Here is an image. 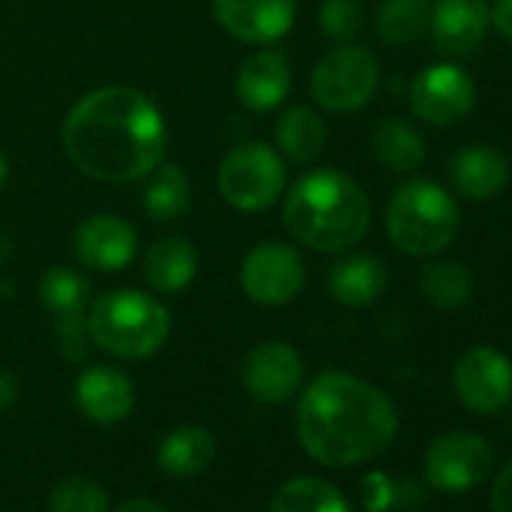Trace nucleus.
I'll return each instance as SVG.
<instances>
[{
	"label": "nucleus",
	"mask_w": 512,
	"mask_h": 512,
	"mask_svg": "<svg viewBox=\"0 0 512 512\" xmlns=\"http://www.w3.org/2000/svg\"><path fill=\"white\" fill-rule=\"evenodd\" d=\"M287 232L320 253H341L371 229V199L356 178L341 169L305 172L284 196Z\"/></svg>",
	"instance_id": "obj_3"
},
{
	"label": "nucleus",
	"mask_w": 512,
	"mask_h": 512,
	"mask_svg": "<svg viewBox=\"0 0 512 512\" xmlns=\"http://www.w3.org/2000/svg\"><path fill=\"white\" fill-rule=\"evenodd\" d=\"M40 302L55 317L85 314L91 305V284L73 266H55L40 278Z\"/></svg>",
	"instance_id": "obj_28"
},
{
	"label": "nucleus",
	"mask_w": 512,
	"mask_h": 512,
	"mask_svg": "<svg viewBox=\"0 0 512 512\" xmlns=\"http://www.w3.org/2000/svg\"><path fill=\"white\" fill-rule=\"evenodd\" d=\"M145 181L142 208L157 223H172L190 211V181L181 166L160 163Z\"/></svg>",
	"instance_id": "obj_25"
},
{
	"label": "nucleus",
	"mask_w": 512,
	"mask_h": 512,
	"mask_svg": "<svg viewBox=\"0 0 512 512\" xmlns=\"http://www.w3.org/2000/svg\"><path fill=\"white\" fill-rule=\"evenodd\" d=\"M115 512H172V509H166V506H160V503H154L148 497H133L127 503H121Z\"/></svg>",
	"instance_id": "obj_36"
},
{
	"label": "nucleus",
	"mask_w": 512,
	"mask_h": 512,
	"mask_svg": "<svg viewBox=\"0 0 512 512\" xmlns=\"http://www.w3.org/2000/svg\"><path fill=\"white\" fill-rule=\"evenodd\" d=\"M214 19L247 46H269L290 34L296 0H214Z\"/></svg>",
	"instance_id": "obj_14"
},
{
	"label": "nucleus",
	"mask_w": 512,
	"mask_h": 512,
	"mask_svg": "<svg viewBox=\"0 0 512 512\" xmlns=\"http://www.w3.org/2000/svg\"><path fill=\"white\" fill-rule=\"evenodd\" d=\"M296 425L314 461L353 467L389 449L398 434V410L374 383L350 371H323L305 389Z\"/></svg>",
	"instance_id": "obj_2"
},
{
	"label": "nucleus",
	"mask_w": 512,
	"mask_h": 512,
	"mask_svg": "<svg viewBox=\"0 0 512 512\" xmlns=\"http://www.w3.org/2000/svg\"><path fill=\"white\" fill-rule=\"evenodd\" d=\"M491 509L494 512H512V461L494 476V485H491Z\"/></svg>",
	"instance_id": "obj_33"
},
{
	"label": "nucleus",
	"mask_w": 512,
	"mask_h": 512,
	"mask_svg": "<svg viewBox=\"0 0 512 512\" xmlns=\"http://www.w3.org/2000/svg\"><path fill=\"white\" fill-rule=\"evenodd\" d=\"M371 151L386 169H392L398 175H413L425 163V154H428L422 133L404 118L377 121V127L371 133Z\"/></svg>",
	"instance_id": "obj_21"
},
{
	"label": "nucleus",
	"mask_w": 512,
	"mask_h": 512,
	"mask_svg": "<svg viewBox=\"0 0 512 512\" xmlns=\"http://www.w3.org/2000/svg\"><path fill=\"white\" fill-rule=\"evenodd\" d=\"M58 344L64 359L70 362H85L88 350H91V332H88V320L85 314H73V317H58Z\"/></svg>",
	"instance_id": "obj_31"
},
{
	"label": "nucleus",
	"mask_w": 512,
	"mask_h": 512,
	"mask_svg": "<svg viewBox=\"0 0 512 512\" xmlns=\"http://www.w3.org/2000/svg\"><path fill=\"white\" fill-rule=\"evenodd\" d=\"M7 178H10V160H7V154H4V151H0V190H4Z\"/></svg>",
	"instance_id": "obj_37"
},
{
	"label": "nucleus",
	"mask_w": 512,
	"mask_h": 512,
	"mask_svg": "<svg viewBox=\"0 0 512 512\" xmlns=\"http://www.w3.org/2000/svg\"><path fill=\"white\" fill-rule=\"evenodd\" d=\"M476 106V82L473 76L452 64L440 61L425 67L410 85V112L431 127H452L467 118Z\"/></svg>",
	"instance_id": "obj_10"
},
{
	"label": "nucleus",
	"mask_w": 512,
	"mask_h": 512,
	"mask_svg": "<svg viewBox=\"0 0 512 512\" xmlns=\"http://www.w3.org/2000/svg\"><path fill=\"white\" fill-rule=\"evenodd\" d=\"M139 247L136 229L118 214H91L73 232V253L85 269L121 272L133 263Z\"/></svg>",
	"instance_id": "obj_13"
},
{
	"label": "nucleus",
	"mask_w": 512,
	"mask_h": 512,
	"mask_svg": "<svg viewBox=\"0 0 512 512\" xmlns=\"http://www.w3.org/2000/svg\"><path fill=\"white\" fill-rule=\"evenodd\" d=\"M491 28V7L485 0H431L428 34L440 55H473Z\"/></svg>",
	"instance_id": "obj_15"
},
{
	"label": "nucleus",
	"mask_w": 512,
	"mask_h": 512,
	"mask_svg": "<svg viewBox=\"0 0 512 512\" xmlns=\"http://www.w3.org/2000/svg\"><path fill=\"white\" fill-rule=\"evenodd\" d=\"M431 19V0H380L374 28L389 46H410L425 37Z\"/></svg>",
	"instance_id": "obj_26"
},
{
	"label": "nucleus",
	"mask_w": 512,
	"mask_h": 512,
	"mask_svg": "<svg viewBox=\"0 0 512 512\" xmlns=\"http://www.w3.org/2000/svg\"><path fill=\"white\" fill-rule=\"evenodd\" d=\"M365 28V10L359 0H323L320 31L335 43H353Z\"/></svg>",
	"instance_id": "obj_30"
},
{
	"label": "nucleus",
	"mask_w": 512,
	"mask_h": 512,
	"mask_svg": "<svg viewBox=\"0 0 512 512\" xmlns=\"http://www.w3.org/2000/svg\"><path fill=\"white\" fill-rule=\"evenodd\" d=\"M326 136V121L311 106H290L275 127L278 148L296 163H314L326 148Z\"/></svg>",
	"instance_id": "obj_24"
},
{
	"label": "nucleus",
	"mask_w": 512,
	"mask_h": 512,
	"mask_svg": "<svg viewBox=\"0 0 512 512\" xmlns=\"http://www.w3.org/2000/svg\"><path fill=\"white\" fill-rule=\"evenodd\" d=\"M217 190L238 211H266L287 190V166L266 142H241L220 160Z\"/></svg>",
	"instance_id": "obj_6"
},
{
	"label": "nucleus",
	"mask_w": 512,
	"mask_h": 512,
	"mask_svg": "<svg viewBox=\"0 0 512 512\" xmlns=\"http://www.w3.org/2000/svg\"><path fill=\"white\" fill-rule=\"evenodd\" d=\"M461 229V208L455 196L428 178L398 184L386 205L389 241L416 260H431L449 250Z\"/></svg>",
	"instance_id": "obj_4"
},
{
	"label": "nucleus",
	"mask_w": 512,
	"mask_h": 512,
	"mask_svg": "<svg viewBox=\"0 0 512 512\" xmlns=\"http://www.w3.org/2000/svg\"><path fill=\"white\" fill-rule=\"evenodd\" d=\"M106 509H109L106 491L85 476H67L49 494V512H106Z\"/></svg>",
	"instance_id": "obj_29"
},
{
	"label": "nucleus",
	"mask_w": 512,
	"mask_h": 512,
	"mask_svg": "<svg viewBox=\"0 0 512 512\" xmlns=\"http://www.w3.org/2000/svg\"><path fill=\"white\" fill-rule=\"evenodd\" d=\"M293 91V70L284 52H253L238 76H235V97L250 112H272L278 109Z\"/></svg>",
	"instance_id": "obj_17"
},
{
	"label": "nucleus",
	"mask_w": 512,
	"mask_h": 512,
	"mask_svg": "<svg viewBox=\"0 0 512 512\" xmlns=\"http://www.w3.org/2000/svg\"><path fill=\"white\" fill-rule=\"evenodd\" d=\"M196 269H199L196 247L181 235H169V238H160L157 244H151L142 272L154 293L178 296L193 284Z\"/></svg>",
	"instance_id": "obj_20"
},
{
	"label": "nucleus",
	"mask_w": 512,
	"mask_h": 512,
	"mask_svg": "<svg viewBox=\"0 0 512 512\" xmlns=\"http://www.w3.org/2000/svg\"><path fill=\"white\" fill-rule=\"evenodd\" d=\"M305 377V365L296 347L284 341H263L256 344L241 368L244 389L260 404H287Z\"/></svg>",
	"instance_id": "obj_12"
},
{
	"label": "nucleus",
	"mask_w": 512,
	"mask_h": 512,
	"mask_svg": "<svg viewBox=\"0 0 512 512\" xmlns=\"http://www.w3.org/2000/svg\"><path fill=\"white\" fill-rule=\"evenodd\" d=\"M452 386L464 410L494 416L512 401V362L497 347H470L452 368Z\"/></svg>",
	"instance_id": "obj_9"
},
{
	"label": "nucleus",
	"mask_w": 512,
	"mask_h": 512,
	"mask_svg": "<svg viewBox=\"0 0 512 512\" xmlns=\"http://www.w3.org/2000/svg\"><path fill=\"white\" fill-rule=\"evenodd\" d=\"M238 281L250 302L266 305V308H281L302 293L305 263L293 244L263 241L244 256Z\"/></svg>",
	"instance_id": "obj_8"
},
{
	"label": "nucleus",
	"mask_w": 512,
	"mask_h": 512,
	"mask_svg": "<svg viewBox=\"0 0 512 512\" xmlns=\"http://www.w3.org/2000/svg\"><path fill=\"white\" fill-rule=\"evenodd\" d=\"M494 467V449L473 431L440 434L425 452V479L437 491H467Z\"/></svg>",
	"instance_id": "obj_11"
},
{
	"label": "nucleus",
	"mask_w": 512,
	"mask_h": 512,
	"mask_svg": "<svg viewBox=\"0 0 512 512\" xmlns=\"http://www.w3.org/2000/svg\"><path fill=\"white\" fill-rule=\"evenodd\" d=\"M217 455V440L202 425H181L160 443V467L169 476H199Z\"/></svg>",
	"instance_id": "obj_22"
},
{
	"label": "nucleus",
	"mask_w": 512,
	"mask_h": 512,
	"mask_svg": "<svg viewBox=\"0 0 512 512\" xmlns=\"http://www.w3.org/2000/svg\"><path fill=\"white\" fill-rule=\"evenodd\" d=\"M365 503L371 512H386L395 503V482L386 473H371L365 479Z\"/></svg>",
	"instance_id": "obj_32"
},
{
	"label": "nucleus",
	"mask_w": 512,
	"mask_h": 512,
	"mask_svg": "<svg viewBox=\"0 0 512 512\" xmlns=\"http://www.w3.org/2000/svg\"><path fill=\"white\" fill-rule=\"evenodd\" d=\"M76 404L91 422L115 425L133 413L136 389L124 371L112 365H94L76 380Z\"/></svg>",
	"instance_id": "obj_18"
},
{
	"label": "nucleus",
	"mask_w": 512,
	"mask_h": 512,
	"mask_svg": "<svg viewBox=\"0 0 512 512\" xmlns=\"http://www.w3.org/2000/svg\"><path fill=\"white\" fill-rule=\"evenodd\" d=\"M169 133L157 103L127 85L85 94L64 121L73 166L106 184H133L166 163Z\"/></svg>",
	"instance_id": "obj_1"
},
{
	"label": "nucleus",
	"mask_w": 512,
	"mask_h": 512,
	"mask_svg": "<svg viewBox=\"0 0 512 512\" xmlns=\"http://www.w3.org/2000/svg\"><path fill=\"white\" fill-rule=\"evenodd\" d=\"M19 398V380L10 371H0V410H10Z\"/></svg>",
	"instance_id": "obj_35"
},
{
	"label": "nucleus",
	"mask_w": 512,
	"mask_h": 512,
	"mask_svg": "<svg viewBox=\"0 0 512 512\" xmlns=\"http://www.w3.org/2000/svg\"><path fill=\"white\" fill-rule=\"evenodd\" d=\"M269 512H350V506L332 482L299 476L275 491Z\"/></svg>",
	"instance_id": "obj_27"
},
{
	"label": "nucleus",
	"mask_w": 512,
	"mask_h": 512,
	"mask_svg": "<svg viewBox=\"0 0 512 512\" xmlns=\"http://www.w3.org/2000/svg\"><path fill=\"white\" fill-rule=\"evenodd\" d=\"M389 284L386 263L374 253H347L329 269V293L344 308L374 305Z\"/></svg>",
	"instance_id": "obj_19"
},
{
	"label": "nucleus",
	"mask_w": 512,
	"mask_h": 512,
	"mask_svg": "<svg viewBox=\"0 0 512 512\" xmlns=\"http://www.w3.org/2000/svg\"><path fill=\"white\" fill-rule=\"evenodd\" d=\"M91 341L118 359L154 356L172 332L166 305L139 290H112L94 299L85 311Z\"/></svg>",
	"instance_id": "obj_5"
},
{
	"label": "nucleus",
	"mask_w": 512,
	"mask_h": 512,
	"mask_svg": "<svg viewBox=\"0 0 512 512\" xmlns=\"http://www.w3.org/2000/svg\"><path fill=\"white\" fill-rule=\"evenodd\" d=\"M380 85L377 58L356 43H338L326 52L311 73V97L320 109L335 115L359 112L371 103Z\"/></svg>",
	"instance_id": "obj_7"
},
{
	"label": "nucleus",
	"mask_w": 512,
	"mask_h": 512,
	"mask_svg": "<svg viewBox=\"0 0 512 512\" xmlns=\"http://www.w3.org/2000/svg\"><path fill=\"white\" fill-rule=\"evenodd\" d=\"M491 28L512 43V0H494L491 7Z\"/></svg>",
	"instance_id": "obj_34"
},
{
	"label": "nucleus",
	"mask_w": 512,
	"mask_h": 512,
	"mask_svg": "<svg viewBox=\"0 0 512 512\" xmlns=\"http://www.w3.org/2000/svg\"><path fill=\"white\" fill-rule=\"evenodd\" d=\"M476 281L458 260H431L419 269V293L440 311H461L473 302Z\"/></svg>",
	"instance_id": "obj_23"
},
{
	"label": "nucleus",
	"mask_w": 512,
	"mask_h": 512,
	"mask_svg": "<svg viewBox=\"0 0 512 512\" xmlns=\"http://www.w3.org/2000/svg\"><path fill=\"white\" fill-rule=\"evenodd\" d=\"M452 190L470 202H491L509 184V160L488 142H473L449 157Z\"/></svg>",
	"instance_id": "obj_16"
}]
</instances>
